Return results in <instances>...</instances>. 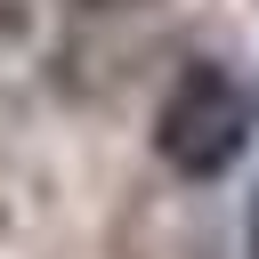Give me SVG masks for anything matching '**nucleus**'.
<instances>
[{
	"label": "nucleus",
	"instance_id": "f257e3e1",
	"mask_svg": "<svg viewBox=\"0 0 259 259\" xmlns=\"http://www.w3.org/2000/svg\"><path fill=\"white\" fill-rule=\"evenodd\" d=\"M251 130H259V113H251V97H243V81L227 65H186L170 81V97L154 105V154L178 178L235 170L243 146H251Z\"/></svg>",
	"mask_w": 259,
	"mask_h": 259
},
{
	"label": "nucleus",
	"instance_id": "f03ea898",
	"mask_svg": "<svg viewBox=\"0 0 259 259\" xmlns=\"http://www.w3.org/2000/svg\"><path fill=\"white\" fill-rule=\"evenodd\" d=\"M251 259H259V210H251Z\"/></svg>",
	"mask_w": 259,
	"mask_h": 259
}]
</instances>
